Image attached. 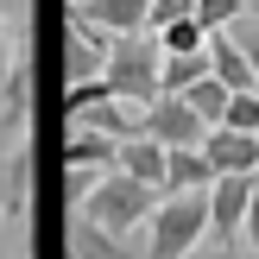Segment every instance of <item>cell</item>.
<instances>
[{"label": "cell", "instance_id": "e0dca14e", "mask_svg": "<svg viewBox=\"0 0 259 259\" xmlns=\"http://www.w3.org/2000/svg\"><path fill=\"white\" fill-rule=\"evenodd\" d=\"M222 32L234 38L240 51H247V57H253V70H259V7H247V13H240L234 25H222Z\"/></svg>", "mask_w": 259, "mask_h": 259}, {"label": "cell", "instance_id": "9c48e42d", "mask_svg": "<svg viewBox=\"0 0 259 259\" xmlns=\"http://www.w3.org/2000/svg\"><path fill=\"white\" fill-rule=\"evenodd\" d=\"M215 164L202 146H171V171H164V196H184V190H209Z\"/></svg>", "mask_w": 259, "mask_h": 259}, {"label": "cell", "instance_id": "8992f818", "mask_svg": "<svg viewBox=\"0 0 259 259\" xmlns=\"http://www.w3.org/2000/svg\"><path fill=\"white\" fill-rule=\"evenodd\" d=\"M202 152H209L215 177L228 171H259V133H247V126H209V139H202Z\"/></svg>", "mask_w": 259, "mask_h": 259}, {"label": "cell", "instance_id": "6da1fadb", "mask_svg": "<svg viewBox=\"0 0 259 259\" xmlns=\"http://www.w3.org/2000/svg\"><path fill=\"white\" fill-rule=\"evenodd\" d=\"M108 89L120 101H139V108H152V101L164 95V38L158 32H114L108 45Z\"/></svg>", "mask_w": 259, "mask_h": 259}, {"label": "cell", "instance_id": "ba28073f", "mask_svg": "<svg viewBox=\"0 0 259 259\" xmlns=\"http://www.w3.org/2000/svg\"><path fill=\"white\" fill-rule=\"evenodd\" d=\"M114 164H120V171H133L139 184H158V190H164V171H171V146H164V139H152L146 126H139V133H126V139H120V158H114Z\"/></svg>", "mask_w": 259, "mask_h": 259}, {"label": "cell", "instance_id": "5b68a950", "mask_svg": "<svg viewBox=\"0 0 259 259\" xmlns=\"http://www.w3.org/2000/svg\"><path fill=\"white\" fill-rule=\"evenodd\" d=\"M253 190H259V171H228V177H215V184H209V234H240Z\"/></svg>", "mask_w": 259, "mask_h": 259}, {"label": "cell", "instance_id": "52a82bcc", "mask_svg": "<svg viewBox=\"0 0 259 259\" xmlns=\"http://www.w3.org/2000/svg\"><path fill=\"white\" fill-rule=\"evenodd\" d=\"M32 190H38V164H32V146L7 152L0 158V196H7V222L19 228L25 209H32Z\"/></svg>", "mask_w": 259, "mask_h": 259}, {"label": "cell", "instance_id": "8fae6325", "mask_svg": "<svg viewBox=\"0 0 259 259\" xmlns=\"http://www.w3.org/2000/svg\"><path fill=\"white\" fill-rule=\"evenodd\" d=\"M63 158H76V164H114V158H120V139L95 133V126L63 120Z\"/></svg>", "mask_w": 259, "mask_h": 259}, {"label": "cell", "instance_id": "4fadbf2b", "mask_svg": "<svg viewBox=\"0 0 259 259\" xmlns=\"http://www.w3.org/2000/svg\"><path fill=\"white\" fill-rule=\"evenodd\" d=\"M196 76H209V45L202 51H164V95H184Z\"/></svg>", "mask_w": 259, "mask_h": 259}, {"label": "cell", "instance_id": "277c9868", "mask_svg": "<svg viewBox=\"0 0 259 259\" xmlns=\"http://www.w3.org/2000/svg\"><path fill=\"white\" fill-rule=\"evenodd\" d=\"M146 133L164 139V146H202V139H209V120H202L184 95H158L146 108Z\"/></svg>", "mask_w": 259, "mask_h": 259}, {"label": "cell", "instance_id": "44dd1931", "mask_svg": "<svg viewBox=\"0 0 259 259\" xmlns=\"http://www.w3.org/2000/svg\"><path fill=\"white\" fill-rule=\"evenodd\" d=\"M240 240L259 253V190H253V202H247V222H240Z\"/></svg>", "mask_w": 259, "mask_h": 259}, {"label": "cell", "instance_id": "d6986e66", "mask_svg": "<svg viewBox=\"0 0 259 259\" xmlns=\"http://www.w3.org/2000/svg\"><path fill=\"white\" fill-rule=\"evenodd\" d=\"M228 126L259 133V89H234V101H228Z\"/></svg>", "mask_w": 259, "mask_h": 259}, {"label": "cell", "instance_id": "3957f363", "mask_svg": "<svg viewBox=\"0 0 259 259\" xmlns=\"http://www.w3.org/2000/svg\"><path fill=\"white\" fill-rule=\"evenodd\" d=\"M209 240V190L164 196L146 222V259H190Z\"/></svg>", "mask_w": 259, "mask_h": 259}, {"label": "cell", "instance_id": "7c38bea8", "mask_svg": "<svg viewBox=\"0 0 259 259\" xmlns=\"http://www.w3.org/2000/svg\"><path fill=\"white\" fill-rule=\"evenodd\" d=\"M184 101H190V108H196V114H202L209 126H222V120H228V101H234V89H228L222 76L209 70V76H196V82L184 89Z\"/></svg>", "mask_w": 259, "mask_h": 259}, {"label": "cell", "instance_id": "7402d4cb", "mask_svg": "<svg viewBox=\"0 0 259 259\" xmlns=\"http://www.w3.org/2000/svg\"><path fill=\"white\" fill-rule=\"evenodd\" d=\"M0 259H19V253H7V247H0Z\"/></svg>", "mask_w": 259, "mask_h": 259}, {"label": "cell", "instance_id": "5bb4252c", "mask_svg": "<svg viewBox=\"0 0 259 259\" xmlns=\"http://www.w3.org/2000/svg\"><path fill=\"white\" fill-rule=\"evenodd\" d=\"M108 171H114V164H76V158H63V177H57V184H63V209H82Z\"/></svg>", "mask_w": 259, "mask_h": 259}, {"label": "cell", "instance_id": "9a60e30c", "mask_svg": "<svg viewBox=\"0 0 259 259\" xmlns=\"http://www.w3.org/2000/svg\"><path fill=\"white\" fill-rule=\"evenodd\" d=\"M158 38H164V51H202V45H209V25H202L196 13H184V19H171Z\"/></svg>", "mask_w": 259, "mask_h": 259}, {"label": "cell", "instance_id": "2e32d148", "mask_svg": "<svg viewBox=\"0 0 259 259\" xmlns=\"http://www.w3.org/2000/svg\"><path fill=\"white\" fill-rule=\"evenodd\" d=\"M190 259H259V253H253L240 234H209V240H202V247L190 253Z\"/></svg>", "mask_w": 259, "mask_h": 259}, {"label": "cell", "instance_id": "603a6c76", "mask_svg": "<svg viewBox=\"0 0 259 259\" xmlns=\"http://www.w3.org/2000/svg\"><path fill=\"white\" fill-rule=\"evenodd\" d=\"M247 7H259V0H247Z\"/></svg>", "mask_w": 259, "mask_h": 259}, {"label": "cell", "instance_id": "ac0fdd59", "mask_svg": "<svg viewBox=\"0 0 259 259\" xmlns=\"http://www.w3.org/2000/svg\"><path fill=\"white\" fill-rule=\"evenodd\" d=\"M240 13H247V0H196V19L209 25V32H222V25H234Z\"/></svg>", "mask_w": 259, "mask_h": 259}, {"label": "cell", "instance_id": "30bf717a", "mask_svg": "<svg viewBox=\"0 0 259 259\" xmlns=\"http://www.w3.org/2000/svg\"><path fill=\"white\" fill-rule=\"evenodd\" d=\"M82 19H95L101 32H139L152 13V0H70Z\"/></svg>", "mask_w": 259, "mask_h": 259}, {"label": "cell", "instance_id": "ffe728a7", "mask_svg": "<svg viewBox=\"0 0 259 259\" xmlns=\"http://www.w3.org/2000/svg\"><path fill=\"white\" fill-rule=\"evenodd\" d=\"M19 70V45H13V32H7V19H0V82Z\"/></svg>", "mask_w": 259, "mask_h": 259}, {"label": "cell", "instance_id": "7a4b0ae2", "mask_svg": "<svg viewBox=\"0 0 259 259\" xmlns=\"http://www.w3.org/2000/svg\"><path fill=\"white\" fill-rule=\"evenodd\" d=\"M158 202H164L158 184H139L133 171H120V164H114V171L95 184V196L82 202V215H89L95 228H108V234L133 240V234H146V222H152V209H158Z\"/></svg>", "mask_w": 259, "mask_h": 259}]
</instances>
